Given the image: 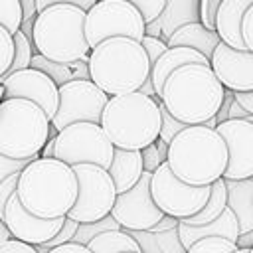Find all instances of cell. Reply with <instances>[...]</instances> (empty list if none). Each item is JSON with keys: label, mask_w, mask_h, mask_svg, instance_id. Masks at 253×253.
I'll use <instances>...</instances> for the list:
<instances>
[{"label": "cell", "mask_w": 253, "mask_h": 253, "mask_svg": "<svg viewBox=\"0 0 253 253\" xmlns=\"http://www.w3.org/2000/svg\"><path fill=\"white\" fill-rule=\"evenodd\" d=\"M117 229H123V227L117 223V219H115L113 215H107V217H103V219H99V221H93V223H79L77 233H75V237H73L71 243L87 245V243H89L91 239H95L97 235H101V233H105V231H117Z\"/></svg>", "instance_id": "cell-29"}, {"label": "cell", "mask_w": 253, "mask_h": 253, "mask_svg": "<svg viewBox=\"0 0 253 253\" xmlns=\"http://www.w3.org/2000/svg\"><path fill=\"white\" fill-rule=\"evenodd\" d=\"M144 34L146 22L142 14L126 0H97L85 16V40L91 49L111 38L142 42Z\"/></svg>", "instance_id": "cell-9"}, {"label": "cell", "mask_w": 253, "mask_h": 253, "mask_svg": "<svg viewBox=\"0 0 253 253\" xmlns=\"http://www.w3.org/2000/svg\"><path fill=\"white\" fill-rule=\"evenodd\" d=\"M126 2H130L142 14V18H144L146 24L154 22L162 14V10L166 6V0H126Z\"/></svg>", "instance_id": "cell-36"}, {"label": "cell", "mask_w": 253, "mask_h": 253, "mask_svg": "<svg viewBox=\"0 0 253 253\" xmlns=\"http://www.w3.org/2000/svg\"><path fill=\"white\" fill-rule=\"evenodd\" d=\"M251 6L253 0H223L215 14V34L225 45L237 51H247L241 36V24Z\"/></svg>", "instance_id": "cell-20"}, {"label": "cell", "mask_w": 253, "mask_h": 253, "mask_svg": "<svg viewBox=\"0 0 253 253\" xmlns=\"http://www.w3.org/2000/svg\"><path fill=\"white\" fill-rule=\"evenodd\" d=\"M227 208V188H225V180L219 178L217 182L211 184V192H210V198L206 202V206L192 217L188 219H182L184 223L188 225H206V223H211L215 221Z\"/></svg>", "instance_id": "cell-27"}, {"label": "cell", "mask_w": 253, "mask_h": 253, "mask_svg": "<svg viewBox=\"0 0 253 253\" xmlns=\"http://www.w3.org/2000/svg\"><path fill=\"white\" fill-rule=\"evenodd\" d=\"M219 42L221 40L215 32L208 30L202 22H196V24H186V26L178 28L170 36L166 45L168 47H190V49H196L198 53H202L206 59H211Z\"/></svg>", "instance_id": "cell-23"}, {"label": "cell", "mask_w": 253, "mask_h": 253, "mask_svg": "<svg viewBox=\"0 0 253 253\" xmlns=\"http://www.w3.org/2000/svg\"><path fill=\"white\" fill-rule=\"evenodd\" d=\"M160 117H162V126H160V140L162 142H166V144H170L172 140H174V136H178L188 125H184V123H180V121H176L168 111H166V107L160 103Z\"/></svg>", "instance_id": "cell-35"}, {"label": "cell", "mask_w": 253, "mask_h": 253, "mask_svg": "<svg viewBox=\"0 0 253 253\" xmlns=\"http://www.w3.org/2000/svg\"><path fill=\"white\" fill-rule=\"evenodd\" d=\"M85 16L77 6L55 4L38 12L32 30L36 53L57 63L89 61L91 47L85 40Z\"/></svg>", "instance_id": "cell-6"}, {"label": "cell", "mask_w": 253, "mask_h": 253, "mask_svg": "<svg viewBox=\"0 0 253 253\" xmlns=\"http://www.w3.org/2000/svg\"><path fill=\"white\" fill-rule=\"evenodd\" d=\"M210 67L219 79V83L233 93H249L253 91V53L237 51L223 42L215 47Z\"/></svg>", "instance_id": "cell-17"}, {"label": "cell", "mask_w": 253, "mask_h": 253, "mask_svg": "<svg viewBox=\"0 0 253 253\" xmlns=\"http://www.w3.org/2000/svg\"><path fill=\"white\" fill-rule=\"evenodd\" d=\"M140 154H142V168H144V172L154 174L166 162V158H168V144L158 138L150 146L142 148Z\"/></svg>", "instance_id": "cell-30"}, {"label": "cell", "mask_w": 253, "mask_h": 253, "mask_svg": "<svg viewBox=\"0 0 253 253\" xmlns=\"http://www.w3.org/2000/svg\"><path fill=\"white\" fill-rule=\"evenodd\" d=\"M215 130L227 146V168L223 180L253 178V123L247 119H229L219 123Z\"/></svg>", "instance_id": "cell-14"}, {"label": "cell", "mask_w": 253, "mask_h": 253, "mask_svg": "<svg viewBox=\"0 0 253 253\" xmlns=\"http://www.w3.org/2000/svg\"><path fill=\"white\" fill-rule=\"evenodd\" d=\"M233 101H235V93L225 89V95H223V103H221V107H219V111H217V115H215V121H217V125H219V123H225V121L229 119V107H231V103H233Z\"/></svg>", "instance_id": "cell-44"}, {"label": "cell", "mask_w": 253, "mask_h": 253, "mask_svg": "<svg viewBox=\"0 0 253 253\" xmlns=\"http://www.w3.org/2000/svg\"><path fill=\"white\" fill-rule=\"evenodd\" d=\"M30 67H32V69H38V71H42V73H45L47 77H51V81H53L57 87H63L65 83H71V81H77V79H91V77H89V65H87V61L57 63V61L45 59V57L40 55V53H34Z\"/></svg>", "instance_id": "cell-25"}, {"label": "cell", "mask_w": 253, "mask_h": 253, "mask_svg": "<svg viewBox=\"0 0 253 253\" xmlns=\"http://www.w3.org/2000/svg\"><path fill=\"white\" fill-rule=\"evenodd\" d=\"M89 77L109 97L128 95L142 89L152 65L140 42L130 38H111L89 53Z\"/></svg>", "instance_id": "cell-3"}, {"label": "cell", "mask_w": 253, "mask_h": 253, "mask_svg": "<svg viewBox=\"0 0 253 253\" xmlns=\"http://www.w3.org/2000/svg\"><path fill=\"white\" fill-rule=\"evenodd\" d=\"M237 249V243L221 239V237H206L194 243L186 253H233Z\"/></svg>", "instance_id": "cell-32"}, {"label": "cell", "mask_w": 253, "mask_h": 253, "mask_svg": "<svg viewBox=\"0 0 253 253\" xmlns=\"http://www.w3.org/2000/svg\"><path fill=\"white\" fill-rule=\"evenodd\" d=\"M196 22H200V0H166L162 14L154 22L146 24L144 36L168 42L178 28Z\"/></svg>", "instance_id": "cell-18"}, {"label": "cell", "mask_w": 253, "mask_h": 253, "mask_svg": "<svg viewBox=\"0 0 253 253\" xmlns=\"http://www.w3.org/2000/svg\"><path fill=\"white\" fill-rule=\"evenodd\" d=\"M233 253H249V249H241V247H237Z\"/></svg>", "instance_id": "cell-52"}, {"label": "cell", "mask_w": 253, "mask_h": 253, "mask_svg": "<svg viewBox=\"0 0 253 253\" xmlns=\"http://www.w3.org/2000/svg\"><path fill=\"white\" fill-rule=\"evenodd\" d=\"M51 121L32 101L4 99L0 103V154L26 160L40 158L49 140Z\"/></svg>", "instance_id": "cell-7"}, {"label": "cell", "mask_w": 253, "mask_h": 253, "mask_svg": "<svg viewBox=\"0 0 253 253\" xmlns=\"http://www.w3.org/2000/svg\"><path fill=\"white\" fill-rule=\"evenodd\" d=\"M241 36H243V43L245 49L253 53V6L245 12L243 16V24H241Z\"/></svg>", "instance_id": "cell-42"}, {"label": "cell", "mask_w": 253, "mask_h": 253, "mask_svg": "<svg viewBox=\"0 0 253 253\" xmlns=\"http://www.w3.org/2000/svg\"><path fill=\"white\" fill-rule=\"evenodd\" d=\"M101 126L115 148L142 150L160 136V101L140 91L111 97L103 111Z\"/></svg>", "instance_id": "cell-5"}, {"label": "cell", "mask_w": 253, "mask_h": 253, "mask_svg": "<svg viewBox=\"0 0 253 253\" xmlns=\"http://www.w3.org/2000/svg\"><path fill=\"white\" fill-rule=\"evenodd\" d=\"M2 221L8 227L12 239H18V241H24V243H28L32 247H38V245H43V243H47L49 239H53L57 235V231L61 229L65 217L42 219V217L30 213L22 206L18 196L14 194L10 198V202L6 204Z\"/></svg>", "instance_id": "cell-16"}, {"label": "cell", "mask_w": 253, "mask_h": 253, "mask_svg": "<svg viewBox=\"0 0 253 253\" xmlns=\"http://www.w3.org/2000/svg\"><path fill=\"white\" fill-rule=\"evenodd\" d=\"M206 237H221V239L237 243L239 225H237V219L229 208H225V211L215 221L206 223V225H188L184 221H178V239L186 251L194 243H198L200 239H206Z\"/></svg>", "instance_id": "cell-19"}, {"label": "cell", "mask_w": 253, "mask_h": 253, "mask_svg": "<svg viewBox=\"0 0 253 253\" xmlns=\"http://www.w3.org/2000/svg\"><path fill=\"white\" fill-rule=\"evenodd\" d=\"M227 208L233 211L239 235L253 229V178L249 180H225Z\"/></svg>", "instance_id": "cell-24"}, {"label": "cell", "mask_w": 253, "mask_h": 253, "mask_svg": "<svg viewBox=\"0 0 253 253\" xmlns=\"http://www.w3.org/2000/svg\"><path fill=\"white\" fill-rule=\"evenodd\" d=\"M190 63L210 65V59H206L202 53H198L196 49H190V47H168V49L156 59V63L152 65V71H150L148 81L152 83L158 101H160L162 87H164L166 79H168L176 69H180V67H184V65H190Z\"/></svg>", "instance_id": "cell-21"}, {"label": "cell", "mask_w": 253, "mask_h": 253, "mask_svg": "<svg viewBox=\"0 0 253 253\" xmlns=\"http://www.w3.org/2000/svg\"><path fill=\"white\" fill-rule=\"evenodd\" d=\"M221 2L223 0H200V22L211 32H215V14Z\"/></svg>", "instance_id": "cell-37"}, {"label": "cell", "mask_w": 253, "mask_h": 253, "mask_svg": "<svg viewBox=\"0 0 253 253\" xmlns=\"http://www.w3.org/2000/svg\"><path fill=\"white\" fill-rule=\"evenodd\" d=\"M211 186H190L174 176L168 162H164L150 180V194L164 215L178 221L196 215L208 202Z\"/></svg>", "instance_id": "cell-11"}, {"label": "cell", "mask_w": 253, "mask_h": 253, "mask_svg": "<svg viewBox=\"0 0 253 253\" xmlns=\"http://www.w3.org/2000/svg\"><path fill=\"white\" fill-rule=\"evenodd\" d=\"M225 87L210 65L190 63L176 69L164 83L160 103L180 123L194 126L215 119L223 103Z\"/></svg>", "instance_id": "cell-2"}, {"label": "cell", "mask_w": 253, "mask_h": 253, "mask_svg": "<svg viewBox=\"0 0 253 253\" xmlns=\"http://www.w3.org/2000/svg\"><path fill=\"white\" fill-rule=\"evenodd\" d=\"M12 239V235H10V231H8V227L4 225V221L0 219V247L6 243V241H10Z\"/></svg>", "instance_id": "cell-51"}, {"label": "cell", "mask_w": 253, "mask_h": 253, "mask_svg": "<svg viewBox=\"0 0 253 253\" xmlns=\"http://www.w3.org/2000/svg\"><path fill=\"white\" fill-rule=\"evenodd\" d=\"M18 180H20V174H14L10 178H6L2 184H0V219L4 217V210H6V204L10 202V198L16 194L18 190Z\"/></svg>", "instance_id": "cell-40"}, {"label": "cell", "mask_w": 253, "mask_h": 253, "mask_svg": "<svg viewBox=\"0 0 253 253\" xmlns=\"http://www.w3.org/2000/svg\"><path fill=\"white\" fill-rule=\"evenodd\" d=\"M247 115H249V113H247L237 101L231 103V107H229V119H247ZM229 119H227V121H229Z\"/></svg>", "instance_id": "cell-49"}, {"label": "cell", "mask_w": 253, "mask_h": 253, "mask_svg": "<svg viewBox=\"0 0 253 253\" xmlns=\"http://www.w3.org/2000/svg\"><path fill=\"white\" fill-rule=\"evenodd\" d=\"M0 253H38L36 247L24 243V241H18V239H10L6 241L2 247H0Z\"/></svg>", "instance_id": "cell-43"}, {"label": "cell", "mask_w": 253, "mask_h": 253, "mask_svg": "<svg viewBox=\"0 0 253 253\" xmlns=\"http://www.w3.org/2000/svg\"><path fill=\"white\" fill-rule=\"evenodd\" d=\"M150 180L152 174L144 172L138 184L117 196V202L113 206L111 215L117 219V223L126 231H150L164 213L158 210V206L152 200L150 194Z\"/></svg>", "instance_id": "cell-13"}, {"label": "cell", "mask_w": 253, "mask_h": 253, "mask_svg": "<svg viewBox=\"0 0 253 253\" xmlns=\"http://www.w3.org/2000/svg\"><path fill=\"white\" fill-rule=\"evenodd\" d=\"M55 4H69V6L81 8L83 12H89L97 4V0H36V10L42 12V10H45L49 6H55Z\"/></svg>", "instance_id": "cell-41"}, {"label": "cell", "mask_w": 253, "mask_h": 253, "mask_svg": "<svg viewBox=\"0 0 253 253\" xmlns=\"http://www.w3.org/2000/svg\"><path fill=\"white\" fill-rule=\"evenodd\" d=\"M91 253H142L140 243L125 229L105 231L87 243Z\"/></svg>", "instance_id": "cell-26"}, {"label": "cell", "mask_w": 253, "mask_h": 253, "mask_svg": "<svg viewBox=\"0 0 253 253\" xmlns=\"http://www.w3.org/2000/svg\"><path fill=\"white\" fill-rule=\"evenodd\" d=\"M235 101H237L249 115H253V91H249V93H235Z\"/></svg>", "instance_id": "cell-48"}, {"label": "cell", "mask_w": 253, "mask_h": 253, "mask_svg": "<svg viewBox=\"0 0 253 253\" xmlns=\"http://www.w3.org/2000/svg\"><path fill=\"white\" fill-rule=\"evenodd\" d=\"M170 170L190 186H211L227 168V146L215 128L206 125L186 126L168 144Z\"/></svg>", "instance_id": "cell-4"}, {"label": "cell", "mask_w": 253, "mask_h": 253, "mask_svg": "<svg viewBox=\"0 0 253 253\" xmlns=\"http://www.w3.org/2000/svg\"><path fill=\"white\" fill-rule=\"evenodd\" d=\"M14 45H16L14 61H12V65H10V69H8V73H6L4 77H0V85H2L10 75H14L16 71L28 69V67H30V63H32V57H34V53H32L34 43H32V42L22 34V32H16V34H14Z\"/></svg>", "instance_id": "cell-28"}, {"label": "cell", "mask_w": 253, "mask_h": 253, "mask_svg": "<svg viewBox=\"0 0 253 253\" xmlns=\"http://www.w3.org/2000/svg\"><path fill=\"white\" fill-rule=\"evenodd\" d=\"M77 227H79V223H77V221H73V219L65 217V221H63V225H61V229L57 231V235H55L53 239H49L47 243L38 245V247H36V251H38V253H47V251H51V249H55V247H59V245L71 243V241H73V237H75V233H77Z\"/></svg>", "instance_id": "cell-33"}, {"label": "cell", "mask_w": 253, "mask_h": 253, "mask_svg": "<svg viewBox=\"0 0 253 253\" xmlns=\"http://www.w3.org/2000/svg\"><path fill=\"white\" fill-rule=\"evenodd\" d=\"M14 51H16V45H14V36L4 28L0 26V77H4L14 61Z\"/></svg>", "instance_id": "cell-34"}, {"label": "cell", "mask_w": 253, "mask_h": 253, "mask_svg": "<svg viewBox=\"0 0 253 253\" xmlns=\"http://www.w3.org/2000/svg\"><path fill=\"white\" fill-rule=\"evenodd\" d=\"M47 253H91L87 249V245H79V243H65V245H59Z\"/></svg>", "instance_id": "cell-47"}, {"label": "cell", "mask_w": 253, "mask_h": 253, "mask_svg": "<svg viewBox=\"0 0 253 253\" xmlns=\"http://www.w3.org/2000/svg\"><path fill=\"white\" fill-rule=\"evenodd\" d=\"M247 121H249V123H253V115H247Z\"/></svg>", "instance_id": "cell-53"}, {"label": "cell", "mask_w": 253, "mask_h": 253, "mask_svg": "<svg viewBox=\"0 0 253 253\" xmlns=\"http://www.w3.org/2000/svg\"><path fill=\"white\" fill-rule=\"evenodd\" d=\"M237 247H241V249H251V247H253V229H251L249 233L239 235V239H237Z\"/></svg>", "instance_id": "cell-50"}, {"label": "cell", "mask_w": 253, "mask_h": 253, "mask_svg": "<svg viewBox=\"0 0 253 253\" xmlns=\"http://www.w3.org/2000/svg\"><path fill=\"white\" fill-rule=\"evenodd\" d=\"M115 146L101 125L95 123H75L65 126L55 136L53 158L65 162L67 166L93 164L105 170L111 168Z\"/></svg>", "instance_id": "cell-8"}, {"label": "cell", "mask_w": 253, "mask_h": 253, "mask_svg": "<svg viewBox=\"0 0 253 253\" xmlns=\"http://www.w3.org/2000/svg\"><path fill=\"white\" fill-rule=\"evenodd\" d=\"M77 192L79 184L71 166L57 158H36L20 172L16 196L30 213L57 219L67 217Z\"/></svg>", "instance_id": "cell-1"}, {"label": "cell", "mask_w": 253, "mask_h": 253, "mask_svg": "<svg viewBox=\"0 0 253 253\" xmlns=\"http://www.w3.org/2000/svg\"><path fill=\"white\" fill-rule=\"evenodd\" d=\"M4 99H26L36 103L51 121L57 113V105H59V87L51 81V77H47L45 73L38 71V69H22L16 71L14 75H10L4 83Z\"/></svg>", "instance_id": "cell-15"}, {"label": "cell", "mask_w": 253, "mask_h": 253, "mask_svg": "<svg viewBox=\"0 0 253 253\" xmlns=\"http://www.w3.org/2000/svg\"><path fill=\"white\" fill-rule=\"evenodd\" d=\"M30 162H34V160H32V158H26V160H14V158H8V156L0 154V184H2L6 178H10V176L20 174Z\"/></svg>", "instance_id": "cell-38"}, {"label": "cell", "mask_w": 253, "mask_h": 253, "mask_svg": "<svg viewBox=\"0 0 253 253\" xmlns=\"http://www.w3.org/2000/svg\"><path fill=\"white\" fill-rule=\"evenodd\" d=\"M0 26L12 36L22 28V6L20 0H0Z\"/></svg>", "instance_id": "cell-31"}, {"label": "cell", "mask_w": 253, "mask_h": 253, "mask_svg": "<svg viewBox=\"0 0 253 253\" xmlns=\"http://www.w3.org/2000/svg\"><path fill=\"white\" fill-rule=\"evenodd\" d=\"M73 172L77 176L79 192L67 217L77 223H93L111 215L117 202V188L109 170L93 164H77L73 166Z\"/></svg>", "instance_id": "cell-10"}, {"label": "cell", "mask_w": 253, "mask_h": 253, "mask_svg": "<svg viewBox=\"0 0 253 253\" xmlns=\"http://www.w3.org/2000/svg\"><path fill=\"white\" fill-rule=\"evenodd\" d=\"M249 253H253V247H251V249H249Z\"/></svg>", "instance_id": "cell-54"}, {"label": "cell", "mask_w": 253, "mask_h": 253, "mask_svg": "<svg viewBox=\"0 0 253 253\" xmlns=\"http://www.w3.org/2000/svg\"><path fill=\"white\" fill-rule=\"evenodd\" d=\"M178 227V219H174V217H170V215H164L150 231H146V233H154V235H158V233H162V231H172V229H176Z\"/></svg>", "instance_id": "cell-45"}, {"label": "cell", "mask_w": 253, "mask_h": 253, "mask_svg": "<svg viewBox=\"0 0 253 253\" xmlns=\"http://www.w3.org/2000/svg\"><path fill=\"white\" fill-rule=\"evenodd\" d=\"M140 43H142V47H144V51H146V55H148L150 65H154V63H156V59H158V57L168 49L166 42H162L160 38H152V36H144Z\"/></svg>", "instance_id": "cell-39"}, {"label": "cell", "mask_w": 253, "mask_h": 253, "mask_svg": "<svg viewBox=\"0 0 253 253\" xmlns=\"http://www.w3.org/2000/svg\"><path fill=\"white\" fill-rule=\"evenodd\" d=\"M109 174H111L113 184H115V188H117V196L128 192V190H132V188L138 184V180L142 178V174H144L140 150H123V148H115Z\"/></svg>", "instance_id": "cell-22"}, {"label": "cell", "mask_w": 253, "mask_h": 253, "mask_svg": "<svg viewBox=\"0 0 253 253\" xmlns=\"http://www.w3.org/2000/svg\"><path fill=\"white\" fill-rule=\"evenodd\" d=\"M20 6H22V22L36 20V16H38L36 0H20Z\"/></svg>", "instance_id": "cell-46"}, {"label": "cell", "mask_w": 253, "mask_h": 253, "mask_svg": "<svg viewBox=\"0 0 253 253\" xmlns=\"http://www.w3.org/2000/svg\"><path fill=\"white\" fill-rule=\"evenodd\" d=\"M109 99L111 97L103 93L91 79L65 83L63 87H59V105L55 117L51 119V128L59 132L75 123L101 125V117Z\"/></svg>", "instance_id": "cell-12"}]
</instances>
